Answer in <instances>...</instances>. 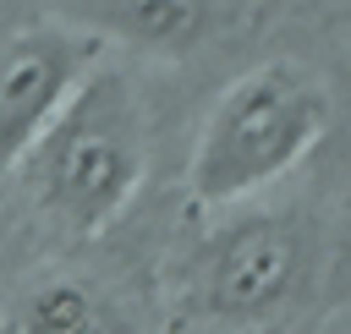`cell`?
<instances>
[{
    "label": "cell",
    "instance_id": "obj_1",
    "mask_svg": "<svg viewBox=\"0 0 351 334\" xmlns=\"http://www.w3.org/2000/svg\"><path fill=\"white\" fill-rule=\"evenodd\" d=\"M148 170V126L132 77L115 60H99L77 93L55 110V120L16 159L11 186L27 214L60 241L110 235L143 186Z\"/></svg>",
    "mask_w": 351,
    "mask_h": 334
},
{
    "label": "cell",
    "instance_id": "obj_2",
    "mask_svg": "<svg viewBox=\"0 0 351 334\" xmlns=\"http://www.w3.org/2000/svg\"><path fill=\"white\" fill-rule=\"evenodd\" d=\"M318 274V235L291 208H230L170 257V312L208 334H258L285 323Z\"/></svg>",
    "mask_w": 351,
    "mask_h": 334
},
{
    "label": "cell",
    "instance_id": "obj_3",
    "mask_svg": "<svg viewBox=\"0 0 351 334\" xmlns=\"http://www.w3.org/2000/svg\"><path fill=\"white\" fill-rule=\"evenodd\" d=\"M324 115L329 99L302 66L269 60L241 71L197 126L186 159V197L214 214L258 203L313 153V142L324 137Z\"/></svg>",
    "mask_w": 351,
    "mask_h": 334
},
{
    "label": "cell",
    "instance_id": "obj_4",
    "mask_svg": "<svg viewBox=\"0 0 351 334\" xmlns=\"http://www.w3.org/2000/svg\"><path fill=\"white\" fill-rule=\"evenodd\" d=\"M104 44L77 27H27L0 49V186L77 82L104 60Z\"/></svg>",
    "mask_w": 351,
    "mask_h": 334
},
{
    "label": "cell",
    "instance_id": "obj_5",
    "mask_svg": "<svg viewBox=\"0 0 351 334\" xmlns=\"http://www.w3.org/2000/svg\"><path fill=\"white\" fill-rule=\"evenodd\" d=\"M0 334H137V329L104 279L71 263H44L5 290Z\"/></svg>",
    "mask_w": 351,
    "mask_h": 334
}]
</instances>
